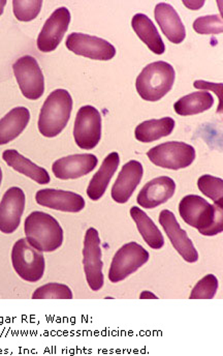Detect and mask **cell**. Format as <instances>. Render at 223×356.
I'll list each match as a JSON object with an SVG mask.
<instances>
[{
	"instance_id": "obj_25",
	"label": "cell",
	"mask_w": 223,
	"mask_h": 356,
	"mask_svg": "<svg viewBox=\"0 0 223 356\" xmlns=\"http://www.w3.org/2000/svg\"><path fill=\"white\" fill-rule=\"evenodd\" d=\"M131 216L137 224L140 234L151 249L159 250L165 245L163 233L157 228L151 218L148 217L145 211H142L139 207H133L131 209Z\"/></svg>"
},
{
	"instance_id": "obj_34",
	"label": "cell",
	"mask_w": 223,
	"mask_h": 356,
	"mask_svg": "<svg viewBox=\"0 0 223 356\" xmlns=\"http://www.w3.org/2000/svg\"><path fill=\"white\" fill-rule=\"evenodd\" d=\"M6 0H0V16L3 14L4 6H6Z\"/></svg>"
},
{
	"instance_id": "obj_21",
	"label": "cell",
	"mask_w": 223,
	"mask_h": 356,
	"mask_svg": "<svg viewBox=\"0 0 223 356\" xmlns=\"http://www.w3.org/2000/svg\"><path fill=\"white\" fill-rule=\"evenodd\" d=\"M2 159L8 166L12 167L17 172L35 180L38 184H48L51 181L50 175L46 169L38 166L37 164L31 162L29 159L25 158L17 150H4Z\"/></svg>"
},
{
	"instance_id": "obj_26",
	"label": "cell",
	"mask_w": 223,
	"mask_h": 356,
	"mask_svg": "<svg viewBox=\"0 0 223 356\" xmlns=\"http://www.w3.org/2000/svg\"><path fill=\"white\" fill-rule=\"evenodd\" d=\"M214 97L208 91H197L181 97L174 105L178 115L189 116L203 113L212 108Z\"/></svg>"
},
{
	"instance_id": "obj_24",
	"label": "cell",
	"mask_w": 223,
	"mask_h": 356,
	"mask_svg": "<svg viewBox=\"0 0 223 356\" xmlns=\"http://www.w3.org/2000/svg\"><path fill=\"white\" fill-rule=\"evenodd\" d=\"M175 124V120L172 118L146 120L135 128V139L142 143H151L171 135Z\"/></svg>"
},
{
	"instance_id": "obj_28",
	"label": "cell",
	"mask_w": 223,
	"mask_h": 356,
	"mask_svg": "<svg viewBox=\"0 0 223 356\" xmlns=\"http://www.w3.org/2000/svg\"><path fill=\"white\" fill-rule=\"evenodd\" d=\"M199 191L215 204L223 207V180L222 178L203 175L197 180Z\"/></svg>"
},
{
	"instance_id": "obj_19",
	"label": "cell",
	"mask_w": 223,
	"mask_h": 356,
	"mask_svg": "<svg viewBox=\"0 0 223 356\" xmlns=\"http://www.w3.org/2000/svg\"><path fill=\"white\" fill-rule=\"evenodd\" d=\"M155 20L158 23L165 38L174 44H181L185 40V26L175 8L169 3L157 4L154 10Z\"/></svg>"
},
{
	"instance_id": "obj_11",
	"label": "cell",
	"mask_w": 223,
	"mask_h": 356,
	"mask_svg": "<svg viewBox=\"0 0 223 356\" xmlns=\"http://www.w3.org/2000/svg\"><path fill=\"white\" fill-rule=\"evenodd\" d=\"M65 46L74 54L93 60H111L116 55V48L111 43L86 33H71L67 37Z\"/></svg>"
},
{
	"instance_id": "obj_35",
	"label": "cell",
	"mask_w": 223,
	"mask_h": 356,
	"mask_svg": "<svg viewBox=\"0 0 223 356\" xmlns=\"http://www.w3.org/2000/svg\"><path fill=\"white\" fill-rule=\"evenodd\" d=\"M1 181H2V170H1V168H0V186H1Z\"/></svg>"
},
{
	"instance_id": "obj_12",
	"label": "cell",
	"mask_w": 223,
	"mask_h": 356,
	"mask_svg": "<svg viewBox=\"0 0 223 356\" xmlns=\"http://www.w3.org/2000/svg\"><path fill=\"white\" fill-rule=\"evenodd\" d=\"M71 23L69 8H57L44 23L38 37V49L40 52L50 53L56 50L63 41Z\"/></svg>"
},
{
	"instance_id": "obj_31",
	"label": "cell",
	"mask_w": 223,
	"mask_h": 356,
	"mask_svg": "<svg viewBox=\"0 0 223 356\" xmlns=\"http://www.w3.org/2000/svg\"><path fill=\"white\" fill-rule=\"evenodd\" d=\"M193 29L199 35H220L223 33V21L220 15L199 17L193 22Z\"/></svg>"
},
{
	"instance_id": "obj_14",
	"label": "cell",
	"mask_w": 223,
	"mask_h": 356,
	"mask_svg": "<svg viewBox=\"0 0 223 356\" xmlns=\"http://www.w3.org/2000/svg\"><path fill=\"white\" fill-rule=\"evenodd\" d=\"M159 224L163 226L165 234L171 241L176 251L182 256L188 264H195L199 260V253L193 245L192 241L187 235L186 231L180 227L175 215L172 211L165 209L159 215Z\"/></svg>"
},
{
	"instance_id": "obj_8",
	"label": "cell",
	"mask_w": 223,
	"mask_h": 356,
	"mask_svg": "<svg viewBox=\"0 0 223 356\" xmlns=\"http://www.w3.org/2000/svg\"><path fill=\"white\" fill-rule=\"evenodd\" d=\"M149 253L138 243H129L121 247L113 257L109 280L119 283L133 275L149 261Z\"/></svg>"
},
{
	"instance_id": "obj_6",
	"label": "cell",
	"mask_w": 223,
	"mask_h": 356,
	"mask_svg": "<svg viewBox=\"0 0 223 356\" xmlns=\"http://www.w3.org/2000/svg\"><path fill=\"white\" fill-rule=\"evenodd\" d=\"M147 156L156 166L170 170H180L195 162V149L185 142H165L151 148Z\"/></svg>"
},
{
	"instance_id": "obj_10",
	"label": "cell",
	"mask_w": 223,
	"mask_h": 356,
	"mask_svg": "<svg viewBox=\"0 0 223 356\" xmlns=\"http://www.w3.org/2000/svg\"><path fill=\"white\" fill-rule=\"evenodd\" d=\"M13 71L19 88L26 99L35 101L44 95V74L35 57L31 55L20 57L13 65Z\"/></svg>"
},
{
	"instance_id": "obj_22",
	"label": "cell",
	"mask_w": 223,
	"mask_h": 356,
	"mask_svg": "<svg viewBox=\"0 0 223 356\" xmlns=\"http://www.w3.org/2000/svg\"><path fill=\"white\" fill-rule=\"evenodd\" d=\"M31 120L27 108L17 107L0 120V145H6L24 132Z\"/></svg>"
},
{
	"instance_id": "obj_16",
	"label": "cell",
	"mask_w": 223,
	"mask_h": 356,
	"mask_svg": "<svg viewBox=\"0 0 223 356\" xmlns=\"http://www.w3.org/2000/svg\"><path fill=\"white\" fill-rule=\"evenodd\" d=\"M35 200L42 207L63 213H80L85 207V200L81 195L55 188L38 191Z\"/></svg>"
},
{
	"instance_id": "obj_2",
	"label": "cell",
	"mask_w": 223,
	"mask_h": 356,
	"mask_svg": "<svg viewBox=\"0 0 223 356\" xmlns=\"http://www.w3.org/2000/svg\"><path fill=\"white\" fill-rule=\"evenodd\" d=\"M25 235L29 245L42 253H52L63 243V229L52 216L33 211L25 220Z\"/></svg>"
},
{
	"instance_id": "obj_3",
	"label": "cell",
	"mask_w": 223,
	"mask_h": 356,
	"mask_svg": "<svg viewBox=\"0 0 223 356\" xmlns=\"http://www.w3.org/2000/svg\"><path fill=\"white\" fill-rule=\"evenodd\" d=\"M73 97L65 89H56L47 97L38 118V131L46 138L57 137L69 124Z\"/></svg>"
},
{
	"instance_id": "obj_15",
	"label": "cell",
	"mask_w": 223,
	"mask_h": 356,
	"mask_svg": "<svg viewBox=\"0 0 223 356\" xmlns=\"http://www.w3.org/2000/svg\"><path fill=\"white\" fill-rule=\"evenodd\" d=\"M97 164L99 160L94 154H72L55 161L52 165V171L59 179H76L92 172Z\"/></svg>"
},
{
	"instance_id": "obj_29",
	"label": "cell",
	"mask_w": 223,
	"mask_h": 356,
	"mask_svg": "<svg viewBox=\"0 0 223 356\" xmlns=\"http://www.w3.org/2000/svg\"><path fill=\"white\" fill-rule=\"evenodd\" d=\"M42 0H14V15L21 22H29L37 18L42 10Z\"/></svg>"
},
{
	"instance_id": "obj_23",
	"label": "cell",
	"mask_w": 223,
	"mask_h": 356,
	"mask_svg": "<svg viewBox=\"0 0 223 356\" xmlns=\"http://www.w3.org/2000/svg\"><path fill=\"white\" fill-rule=\"evenodd\" d=\"M131 26L143 43L147 44L149 50L157 55L165 53V44L157 31L154 23L148 16L144 14H137L131 20Z\"/></svg>"
},
{
	"instance_id": "obj_32",
	"label": "cell",
	"mask_w": 223,
	"mask_h": 356,
	"mask_svg": "<svg viewBox=\"0 0 223 356\" xmlns=\"http://www.w3.org/2000/svg\"><path fill=\"white\" fill-rule=\"evenodd\" d=\"M195 88L197 89H210V90H213L214 92L217 93L218 99H220V108H218V112L222 113V84H214L209 83V82L201 81V80H199V81H195Z\"/></svg>"
},
{
	"instance_id": "obj_17",
	"label": "cell",
	"mask_w": 223,
	"mask_h": 356,
	"mask_svg": "<svg viewBox=\"0 0 223 356\" xmlns=\"http://www.w3.org/2000/svg\"><path fill=\"white\" fill-rule=\"evenodd\" d=\"M143 165L138 161H129L124 165L112 188L113 200L124 204L131 199L143 177Z\"/></svg>"
},
{
	"instance_id": "obj_27",
	"label": "cell",
	"mask_w": 223,
	"mask_h": 356,
	"mask_svg": "<svg viewBox=\"0 0 223 356\" xmlns=\"http://www.w3.org/2000/svg\"><path fill=\"white\" fill-rule=\"evenodd\" d=\"M73 291L65 284L49 283L38 287L33 300H73Z\"/></svg>"
},
{
	"instance_id": "obj_13",
	"label": "cell",
	"mask_w": 223,
	"mask_h": 356,
	"mask_svg": "<svg viewBox=\"0 0 223 356\" xmlns=\"http://www.w3.org/2000/svg\"><path fill=\"white\" fill-rule=\"evenodd\" d=\"M24 192L18 186H13L4 193L0 202V231L12 234L20 226L21 218L25 211Z\"/></svg>"
},
{
	"instance_id": "obj_18",
	"label": "cell",
	"mask_w": 223,
	"mask_h": 356,
	"mask_svg": "<svg viewBox=\"0 0 223 356\" xmlns=\"http://www.w3.org/2000/svg\"><path fill=\"white\" fill-rule=\"evenodd\" d=\"M176 184L171 177H160L147 182L138 195L137 202L143 209H152L163 204L175 194Z\"/></svg>"
},
{
	"instance_id": "obj_20",
	"label": "cell",
	"mask_w": 223,
	"mask_h": 356,
	"mask_svg": "<svg viewBox=\"0 0 223 356\" xmlns=\"http://www.w3.org/2000/svg\"><path fill=\"white\" fill-rule=\"evenodd\" d=\"M120 164V156L117 152H111L106 156L99 170L89 182L87 195L92 201H97L105 195L112 177Z\"/></svg>"
},
{
	"instance_id": "obj_1",
	"label": "cell",
	"mask_w": 223,
	"mask_h": 356,
	"mask_svg": "<svg viewBox=\"0 0 223 356\" xmlns=\"http://www.w3.org/2000/svg\"><path fill=\"white\" fill-rule=\"evenodd\" d=\"M182 220L205 236H214L223 231V207L210 204L203 197L187 195L179 204Z\"/></svg>"
},
{
	"instance_id": "obj_4",
	"label": "cell",
	"mask_w": 223,
	"mask_h": 356,
	"mask_svg": "<svg viewBox=\"0 0 223 356\" xmlns=\"http://www.w3.org/2000/svg\"><path fill=\"white\" fill-rule=\"evenodd\" d=\"M176 72L165 61H155L144 67L138 76L135 88L142 99L157 102L173 88Z\"/></svg>"
},
{
	"instance_id": "obj_33",
	"label": "cell",
	"mask_w": 223,
	"mask_h": 356,
	"mask_svg": "<svg viewBox=\"0 0 223 356\" xmlns=\"http://www.w3.org/2000/svg\"><path fill=\"white\" fill-rule=\"evenodd\" d=\"M141 298H157L156 296H153V293H151V292L148 291H144L143 293L141 294V296H140Z\"/></svg>"
},
{
	"instance_id": "obj_9",
	"label": "cell",
	"mask_w": 223,
	"mask_h": 356,
	"mask_svg": "<svg viewBox=\"0 0 223 356\" xmlns=\"http://www.w3.org/2000/svg\"><path fill=\"white\" fill-rule=\"evenodd\" d=\"M74 138L81 149L90 150L99 145L101 138V116L93 106H83L76 113Z\"/></svg>"
},
{
	"instance_id": "obj_5",
	"label": "cell",
	"mask_w": 223,
	"mask_h": 356,
	"mask_svg": "<svg viewBox=\"0 0 223 356\" xmlns=\"http://www.w3.org/2000/svg\"><path fill=\"white\" fill-rule=\"evenodd\" d=\"M12 264L17 275L29 283L42 280L46 269V261L42 252L29 245L26 238H21L12 250Z\"/></svg>"
},
{
	"instance_id": "obj_7",
	"label": "cell",
	"mask_w": 223,
	"mask_h": 356,
	"mask_svg": "<svg viewBox=\"0 0 223 356\" xmlns=\"http://www.w3.org/2000/svg\"><path fill=\"white\" fill-rule=\"evenodd\" d=\"M101 238L99 231L95 228H89L86 231L83 248V266H84L85 277L89 288L92 291H99L105 284L103 268L104 262L101 260Z\"/></svg>"
},
{
	"instance_id": "obj_30",
	"label": "cell",
	"mask_w": 223,
	"mask_h": 356,
	"mask_svg": "<svg viewBox=\"0 0 223 356\" xmlns=\"http://www.w3.org/2000/svg\"><path fill=\"white\" fill-rule=\"evenodd\" d=\"M218 286L220 284L215 275H206L201 281L197 282L189 298L190 300H212L217 293Z\"/></svg>"
}]
</instances>
